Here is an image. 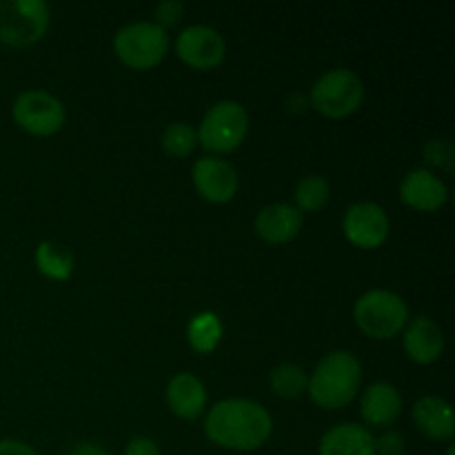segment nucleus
Segmentation results:
<instances>
[{
	"label": "nucleus",
	"instance_id": "nucleus-1",
	"mask_svg": "<svg viewBox=\"0 0 455 455\" xmlns=\"http://www.w3.org/2000/svg\"><path fill=\"white\" fill-rule=\"evenodd\" d=\"M274 431L271 413L249 398H227L213 404L204 420V434L213 444L231 451H256Z\"/></svg>",
	"mask_w": 455,
	"mask_h": 455
},
{
	"label": "nucleus",
	"instance_id": "nucleus-2",
	"mask_svg": "<svg viewBox=\"0 0 455 455\" xmlns=\"http://www.w3.org/2000/svg\"><path fill=\"white\" fill-rule=\"evenodd\" d=\"M363 385V364L351 351L338 349L324 355L309 376L307 394L320 409H345Z\"/></svg>",
	"mask_w": 455,
	"mask_h": 455
},
{
	"label": "nucleus",
	"instance_id": "nucleus-3",
	"mask_svg": "<svg viewBox=\"0 0 455 455\" xmlns=\"http://www.w3.org/2000/svg\"><path fill=\"white\" fill-rule=\"evenodd\" d=\"M354 320L364 336L394 340L409 324V307L395 291L371 289L355 300Z\"/></svg>",
	"mask_w": 455,
	"mask_h": 455
},
{
	"label": "nucleus",
	"instance_id": "nucleus-4",
	"mask_svg": "<svg viewBox=\"0 0 455 455\" xmlns=\"http://www.w3.org/2000/svg\"><path fill=\"white\" fill-rule=\"evenodd\" d=\"M309 100L318 114L329 120H342L355 114L364 100V83L354 69L338 67L314 83Z\"/></svg>",
	"mask_w": 455,
	"mask_h": 455
},
{
	"label": "nucleus",
	"instance_id": "nucleus-5",
	"mask_svg": "<svg viewBox=\"0 0 455 455\" xmlns=\"http://www.w3.org/2000/svg\"><path fill=\"white\" fill-rule=\"evenodd\" d=\"M198 145L204 151L231 154L244 142L249 133V114L238 100H218L209 107L198 127Z\"/></svg>",
	"mask_w": 455,
	"mask_h": 455
},
{
	"label": "nucleus",
	"instance_id": "nucleus-6",
	"mask_svg": "<svg viewBox=\"0 0 455 455\" xmlns=\"http://www.w3.org/2000/svg\"><path fill=\"white\" fill-rule=\"evenodd\" d=\"M169 52L167 31L154 22H132L114 36V53L129 69L147 71L164 60Z\"/></svg>",
	"mask_w": 455,
	"mask_h": 455
},
{
	"label": "nucleus",
	"instance_id": "nucleus-7",
	"mask_svg": "<svg viewBox=\"0 0 455 455\" xmlns=\"http://www.w3.org/2000/svg\"><path fill=\"white\" fill-rule=\"evenodd\" d=\"M52 9L44 0H0V43L29 47L47 34Z\"/></svg>",
	"mask_w": 455,
	"mask_h": 455
},
{
	"label": "nucleus",
	"instance_id": "nucleus-8",
	"mask_svg": "<svg viewBox=\"0 0 455 455\" xmlns=\"http://www.w3.org/2000/svg\"><path fill=\"white\" fill-rule=\"evenodd\" d=\"M13 123L31 136H53L67 123V109L60 98L43 89L22 92L12 107Z\"/></svg>",
	"mask_w": 455,
	"mask_h": 455
},
{
	"label": "nucleus",
	"instance_id": "nucleus-9",
	"mask_svg": "<svg viewBox=\"0 0 455 455\" xmlns=\"http://www.w3.org/2000/svg\"><path fill=\"white\" fill-rule=\"evenodd\" d=\"M176 53L191 69H216L227 56L225 36L207 25H189L178 34Z\"/></svg>",
	"mask_w": 455,
	"mask_h": 455
},
{
	"label": "nucleus",
	"instance_id": "nucleus-10",
	"mask_svg": "<svg viewBox=\"0 0 455 455\" xmlns=\"http://www.w3.org/2000/svg\"><path fill=\"white\" fill-rule=\"evenodd\" d=\"M391 222L385 209L376 203H355L351 204L342 218V234L349 244L358 249L382 247L389 238Z\"/></svg>",
	"mask_w": 455,
	"mask_h": 455
},
{
	"label": "nucleus",
	"instance_id": "nucleus-11",
	"mask_svg": "<svg viewBox=\"0 0 455 455\" xmlns=\"http://www.w3.org/2000/svg\"><path fill=\"white\" fill-rule=\"evenodd\" d=\"M191 180H194L196 191L204 200L216 204L231 203L238 194L240 185L234 164L218 156H203L196 160L194 169H191Z\"/></svg>",
	"mask_w": 455,
	"mask_h": 455
},
{
	"label": "nucleus",
	"instance_id": "nucleus-12",
	"mask_svg": "<svg viewBox=\"0 0 455 455\" xmlns=\"http://www.w3.org/2000/svg\"><path fill=\"white\" fill-rule=\"evenodd\" d=\"M400 200L416 212L434 213L444 207L449 189L429 169H413L400 182Z\"/></svg>",
	"mask_w": 455,
	"mask_h": 455
},
{
	"label": "nucleus",
	"instance_id": "nucleus-13",
	"mask_svg": "<svg viewBox=\"0 0 455 455\" xmlns=\"http://www.w3.org/2000/svg\"><path fill=\"white\" fill-rule=\"evenodd\" d=\"M207 387L196 373L180 371L169 380L167 404L182 420H198L207 409Z\"/></svg>",
	"mask_w": 455,
	"mask_h": 455
},
{
	"label": "nucleus",
	"instance_id": "nucleus-14",
	"mask_svg": "<svg viewBox=\"0 0 455 455\" xmlns=\"http://www.w3.org/2000/svg\"><path fill=\"white\" fill-rule=\"evenodd\" d=\"M360 413L369 427H378V429L394 427L403 413V395L391 382H373L364 389Z\"/></svg>",
	"mask_w": 455,
	"mask_h": 455
},
{
	"label": "nucleus",
	"instance_id": "nucleus-15",
	"mask_svg": "<svg viewBox=\"0 0 455 455\" xmlns=\"http://www.w3.org/2000/svg\"><path fill=\"white\" fill-rule=\"evenodd\" d=\"M305 225V216L289 203H275L256 216V234L269 244L291 243Z\"/></svg>",
	"mask_w": 455,
	"mask_h": 455
},
{
	"label": "nucleus",
	"instance_id": "nucleus-16",
	"mask_svg": "<svg viewBox=\"0 0 455 455\" xmlns=\"http://www.w3.org/2000/svg\"><path fill=\"white\" fill-rule=\"evenodd\" d=\"M404 354L416 364H434L444 351L443 329L429 318V315H418L416 320L404 327L403 336Z\"/></svg>",
	"mask_w": 455,
	"mask_h": 455
},
{
	"label": "nucleus",
	"instance_id": "nucleus-17",
	"mask_svg": "<svg viewBox=\"0 0 455 455\" xmlns=\"http://www.w3.org/2000/svg\"><path fill=\"white\" fill-rule=\"evenodd\" d=\"M413 425L435 443H451L455 435L453 407L438 395H425L411 409Z\"/></svg>",
	"mask_w": 455,
	"mask_h": 455
},
{
	"label": "nucleus",
	"instance_id": "nucleus-18",
	"mask_svg": "<svg viewBox=\"0 0 455 455\" xmlns=\"http://www.w3.org/2000/svg\"><path fill=\"white\" fill-rule=\"evenodd\" d=\"M318 455H376V435L358 422H342L320 438Z\"/></svg>",
	"mask_w": 455,
	"mask_h": 455
},
{
	"label": "nucleus",
	"instance_id": "nucleus-19",
	"mask_svg": "<svg viewBox=\"0 0 455 455\" xmlns=\"http://www.w3.org/2000/svg\"><path fill=\"white\" fill-rule=\"evenodd\" d=\"M34 258L40 274L49 280L65 283V280H69L71 274H74V253L67 247H62L60 243L43 240V243L36 247Z\"/></svg>",
	"mask_w": 455,
	"mask_h": 455
},
{
	"label": "nucleus",
	"instance_id": "nucleus-20",
	"mask_svg": "<svg viewBox=\"0 0 455 455\" xmlns=\"http://www.w3.org/2000/svg\"><path fill=\"white\" fill-rule=\"evenodd\" d=\"M222 320L218 318L213 311H200L194 318L189 320V327H187V340H189L191 349L200 355H209L218 349L222 340Z\"/></svg>",
	"mask_w": 455,
	"mask_h": 455
},
{
	"label": "nucleus",
	"instance_id": "nucleus-21",
	"mask_svg": "<svg viewBox=\"0 0 455 455\" xmlns=\"http://www.w3.org/2000/svg\"><path fill=\"white\" fill-rule=\"evenodd\" d=\"M293 200H296L293 207L300 213L323 212L329 204V200H331V185L323 176H305L296 185Z\"/></svg>",
	"mask_w": 455,
	"mask_h": 455
},
{
	"label": "nucleus",
	"instance_id": "nucleus-22",
	"mask_svg": "<svg viewBox=\"0 0 455 455\" xmlns=\"http://www.w3.org/2000/svg\"><path fill=\"white\" fill-rule=\"evenodd\" d=\"M269 385L275 395L293 400V398H300L302 394H307L309 376H307V371L300 367V364L283 363L271 371Z\"/></svg>",
	"mask_w": 455,
	"mask_h": 455
},
{
	"label": "nucleus",
	"instance_id": "nucleus-23",
	"mask_svg": "<svg viewBox=\"0 0 455 455\" xmlns=\"http://www.w3.org/2000/svg\"><path fill=\"white\" fill-rule=\"evenodd\" d=\"M163 149L172 158H187L198 147V133L187 123H172L163 132Z\"/></svg>",
	"mask_w": 455,
	"mask_h": 455
},
{
	"label": "nucleus",
	"instance_id": "nucleus-24",
	"mask_svg": "<svg viewBox=\"0 0 455 455\" xmlns=\"http://www.w3.org/2000/svg\"><path fill=\"white\" fill-rule=\"evenodd\" d=\"M425 158L427 163L434 164V167L444 169V172H451L453 169V145L443 138H435L425 145Z\"/></svg>",
	"mask_w": 455,
	"mask_h": 455
},
{
	"label": "nucleus",
	"instance_id": "nucleus-25",
	"mask_svg": "<svg viewBox=\"0 0 455 455\" xmlns=\"http://www.w3.org/2000/svg\"><path fill=\"white\" fill-rule=\"evenodd\" d=\"M185 18V4L180 0H163L154 9V25L167 31L169 27H176Z\"/></svg>",
	"mask_w": 455,
	"mask_h": 455
},
{
	"label": "nucleus",
	"instance_id": "nucleus-26",
	"mask_svg": "<svg viewBox=\"0 0 455 455\" xmlns=\"http://www.w3.org/2000/svg\"><path fill=\"white\" fill-rule=\"evenodd\" d=\"M407 444L398 431H385V435L376 438V455H403Z\"/></svg>",
	"mask_w": 455,
	"mask_h": 455
},
{
	"label": "nucleus",
	"instance_id": "nucleus-27",
	"mask_svg": "<svg viewBox=\"0 0 455 455\" xmlns=\"http://www.w3.org/2000/svg\"><path fill=\"white\" fill-rule=\"evenodd\" d=\"M124 455H160V449L158 444L151 438H147V435H136V438L129 440L127 447H124Z\"/></svg>",
	"mask_w": 455,
	"mask_h": 455
},
{
	"label": "nucleus",
	"instance_id": "nucleus-28",
	"mask_svg": "<svg viewBox=\"0 0 455 455\" xmlns=\"http://www.w3.org/2000/svg\"><path fill=\"white\" fill-rule=\"evenodd\" d=\"M0 455H38L20 440H0Z\"/></svg>",
	"mask_w": 455,
	"mask_h": 455
},
{
	"label": "nucleus",
	"instance_id": "nucleus-29",
	"mask_svg": "<svg viewBox=\"0 0 455 455\" xmlns=\"http://www.w3.org/2000/svg\"><path fill=\"white\" fill-rule=\"evenodd\" d=\"M69 455H109V451L96 443H78L71 449Z\"/></svg>",
	"mask_w": 455,
	"mask_h": 455
},
{
	"label": "nucleus",
	"instance_id": "nucleus-30",
	"mask_svg": "<svg viewBox=\"0 0 455 455\" xmlns=\"http://www.w3.org/2000/svg\"><path fill=\"white\" fill-rule=\"evenodd\" d=\"M447 455H455V449H453V444H451V447L447 449Z\"/></svg>",
	"mask_w": 455,
	"mask_h": 455
}]
</instances>
